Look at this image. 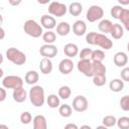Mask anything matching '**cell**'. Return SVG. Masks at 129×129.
<instances>
[{"mask_svg": "<svg viewBox=\"0 0 129 129\" xmlns=\"http://www.w3.org/2000/svg\"><path fill=\"white\" fill-rule=\"evenodd\" d=\"M127 51H128V52H129V42H128V43H127Z\"/></svg>", "mask_w": 129, "mask_h": 129, "instance_id": "obj_48", "label": "cell"}, {"mask_svg": "<svg viewBox=\"0 0 129 129\" xmlns=\"http://www.w3.org/2000/svg\"><path fill=\"white\" fill-rule=\"evenodd\" d=\"M40 24L43 28H45L47 30H51L54 27H56V20L53 16L44 14L40 17Z\"/></svg>", "mask_w": 129, "mask_h": 129, "instance_id": "obj_12", "label": "cell"}, {"mask_svg": "<svg viewBox=\"0 0 129 129\" xmlns=\"http://www.w3.org/2000/svg\"><path fill=\"white\" fill-rule=\"evenodd\" d=\"M123 9H124V8H123L121 5H115V6H113V7L111 8L110 14H111V16H112L113 18L119 19L120 14H121V12L123 11Z\"/></svg>", "mask_w": 129, "mask_h": 129, "instance_id": "obj_36", "label": "cell"}, {"mask_svg": "<svg viewBox=\"0 0 129 129\" xmlns=\"http://www.w3.org/2000/svg\"><path fill=\"white\" fill-rule=\"evenodd\" d=\"M96 129H109V128L106 127V126H104V125H100V126H97Z\"/></svg>", "mask_w": 129, "mask_h": 129, "instance_id": "obj_47", "label": "cell"}, {"mask_svg": "<svg viewBox=\"0 0 129 129\" xmlns=\"http://www.w3.org/2000/svg\"><path fill=\"white\" fill-rule=\"evenodd\" d=\"M58 113L61 117L63 118H69L72 116V113H73V108L69 105V104H63V105H60L58 107Z\"/></svg>", "mask_w": 129, "mask_h": 129, "instance_id": "obj_28", "label": "cell"}, {"mask_svg": "<svg viewBox=\"0 0 129 129\" xmlns=\"http://www.w3.org/2000/svg\"><path fill=\"white\" fill-rule=\"evenodd\" d=\"M89 107V101L88 99L83 96V95H79L77 97L74 98L73 100V109L76 112H85Z\"/></svg>", "mask_w": 129, "mask_h": 129, "instance_id": "obj_8", "label": "cell"}, {"mask_svg": "<svg viewBox=\"0 0 129 129\" xmlns=\"http://www.w3.org/2000/svg\"><path fill=\"white\" fill-rule=\"evenodd\" d=\"M0 129H9V127L7 125H5V124H1L0 125Z\"/></svg>", "mask_w": 129, "mask_h": 129, "instance_id": "obj_46", "label": "cell"}, {"mask_svg": "<svg viewBox=\"0 0 129 129\" xmlns=\"http://www.w3.org/2000/svg\"><path fill=\"white\" fill-rule=\"evenodd\" d=\"M23 30L27 35H29L33 38H38V37L42 36V34H43L42 26L33 19H28L24 22Z\"/></svg>", "mask_w": 129, "mask_h": 129, "instance_id": "obj_3", "label": "cell"}, {"mask_svg": "<svg viewBox=\"0 0 129 129\" xmlns=\"http://www.w3.org/2000/svg\"><path fill=\"white\" fill-rule=\"evenodd\" d=\"M107 77L106 75H96L93 77V84L97 87H102L106 84Z\"/></svg>", "mask_w": 129, "mask_h": 129, "instance_id": "obj_33", "label": "cell"}, {"mask_svg": "<svg viewBox=\"0 0 129 129\" xmlns=\"http://www.w3.org/2000/svg\"><path fill=\"white\" fill-rule=\"evenodd\" d=\"M113 24L114 23H112V21H110L109 19H102L98 24V28L103 34H107L111 32Z\"/></svg>", "mask_w": 129, "mask_h": 129, "instance_id": "obj_20", "label": "cell"}, {"mask_svg": "<svg viewBox=\"0 0 129 129\" xmlns=\"http://www.w3.org/2000/svg\"><path fill=\"white\" fill-rule=\"evenodd\" d=\"M119 20L121 21L122 26H123L127 31H129V9H127V8H124V9H123V11H122L121 14H120Z\"/></svg>", "mask_w": 129, "mask_h": 129, "instance_id": "obj_26", "label": "cell"}, {"mask_svg": "<svg viewBox=\"0 0 129 129\" xmlns=\"http://www.w3.org/2000/svg\"><path fill=\"white\" fill-rule=\"evenodd\" d=\"M33 129H47V121L43 115H36L33 118Z\"/></svg>", "mask_w": 129, "mask_h": 129, "instance_id": "obj_18", "label": "cell"}, {"mask_svg": "<svg viewBox=\"0 0 129 129\" xmlns=\"http://www.w3.org/2000/svg\"><path fill=\"white\" fill-rule=\"evenodd\" d=\"M104 16V10L99 5H92L86 13V18L89 22H95L101 20Z\"/></svg>", "mask_w": 129, "mask_h": 129, "instance_id": "obj_6", "label": "cell"}, {"mask_svg": "<svg viewBox=\"0 0 129 129\" xmlns=\"http://www.w3.org/2000/svg\"><path fill=\"white\" fill-rule=\"evenodd\" d=\"M46 103H47L48 107L51 108V109H55V108L60 106V104H59V97L56 96L55 94L48 95V97L46 98Z\"/></svg>", "mask_w": 129, "mask_h": 129, "instance_id": "obj_27", "label": "cell"}, {"mask_svg": "<svg viewBox=\"0 0 129 129\" xmlns=\"http://www.w3.org/2000/svg\"><path fill=\"white\" fill-rule=\"evenodd\" d=\"M4 35H5V31H4L3 27H1V37H0V39H3L4 38Z\"/></svg>", "mask_w": 129, "mask_h": 129, "instance_id": "obj_45", "label": "cell"}, {"mask_svg": "<svg viewBox=\"0 0 129 129\" xmlns=\"http://www.w3.org/2000/svg\"><path fill=\"white\" fill-rule=\"evenodd\" d=\"M2 87H4L5 89L15 90L17 88L23 87V80L19 76H14V75L6 76L2 78Z\"/></svg>", "mask_w": 129, "mask_h": 129, "instance_id": "obj_5", "label": "cell"}, {"mask_svg": "<svg viewBox=\"0 0 129 129\" xmlns=\"http://www.w3.org/2000/svg\"><path fill=\"white\" fill-rule=\"evenodd\" d=\"M79 47L76 43H67L63 46V53L69 57V58H73L75 56H77L79 54Z\"/></svg>", "mask_w": 129, "mask_h": 129, "instance_id": "obj_15", "label": "cell"}, {"mask_svg": "<svg viewBox=\"0 0 129 129\" xmlns=\"http://www.w3.org/2000/svg\"><path fill=\"white\" fill-rule=\"evenodd\" d=\"M77 69L84 76H86L88 78H93L92 60L91 59H80L77 63Z\"/></svg>", "mask_w": 129, "mask_h": 129, "instance_id": "obj_9", "label": "cell"}, {"mask_svg": "<svg viewBox=\"0 0 129 129\" xmlns=\"http://www.w3.org/2000/svg\"><path fill=\"white\" fill-rule=\"evenodd\" d=\"M12 97H13V100L16 103H23L27 98V92L23 87L17 88L15 90H13Z\"/></svg>", "mask_w": 129, "mask_h": 129, "instance_id": "obj_16", "label": "cell"}, {"mask_svg": "<svg viewBox=\"0 0 129 129\" xmlns=\"http://www.w3.org/2000/svg\"><path fill=\"white\" fill-rule=\"evenodd\" d=\"M39 70L43 75H49L52 72V62L50 58L43 57L39 62Z\"/></svg>", "mask_w": 129, "mask_h": 129, "instance_id": "obj_17", "label": "cell"}, {"mask_svg": "<svg viewBox=\"0 0 129 129\" xmlns=\"http://www.w3.org/2000/svg\"><path fill=\"white\" fill-rule=\"evenodd\" d=\"M102 123H103L104 126L110 128V127H113V126H115V125L117 124V119H116V117L113 116V115H107V116H105V117L103 118Z\"/></svg>", "mask_w": 129, "mask_h": 129, "instance_id": "obj_32", "label": "cell"}, {"mask_svg": "<svg viewBox=\"0 0 129 129\" xmlns=\"http://www.w3.org/2000/svg\"><path fill=\"white\" fill-rule=\"evenodd\" d=\"M9 3H10L11 5H13V6H17V5H19V4L21 3V1H20V0H18V1H13V0H9Z\"/></svg>", "mask_w": 129, "mask_h": 129, "instance_id": "obj_42", "label": "cell"}, {"mask_svg": "<svg viewBox=\"0 0 129 129\" xmlns=\"http://www.w3.org/2000/svg\"><path fill=\"white\" fill-rule=\"evenodd\" d=\"M31 121H33L31 114L28 111H24L20 114V122L24 125H27L29 123H31Z\"/></svg>", "mask_w": 129, "mask_h": 129, "instance_id": "obj_35", "label": "cell"}, {"mask_svg": "<svg viewBox=\"0 0 129 129\" xmlns=\"http://www.w3.org/2000/svg\"><path fill=\"white\" fill-rule=\"evenodd\" d=\"M74 70V62L72 60V58H63L59 61L58 63V71L60 74L62 75H69L73 72Z\"/></svg>", "mask_w": 129, "mask_h": 129, "instance_id": "obj_11", "label": "cell"}, {"mask_svg": "<svg viewBox=\"0 0 129 129\" xmlns=\"http://www.w3.org/2000/svg\"><path fill=\"white\" fill-rule=\"evenodd\" d=\"M73 32L77 36H82L87 32V24L84 20H77L73 24Z\"/></svg>", "mask_w": 129, "mask_h": 129, "instance_id": "obj_14", "label": "cell"}, {"mask_svg": "<svg viewBox=\"0 0 129 129\" xmlns=\"http://www.w3.org/2000/svg\"><path fill=\"white\" fill-rule=\"evenodd\" d=\"M105 59V52L101 49H95L92 52L91 60L92 61H97V62H103Z\"/></svg>", "mask_w": 129, "mask_h": 129, "instance_id": "obj_31", "label": "cell"}, {"mask_svg": "<svg viewBox=\"0 0 129 129\" xmlns=\"http://www.w3.org/2000/svg\"><path fill=\"white\" fill-rule=\"evenodd\" d=\"M29 100L31 104L34 107H42L45 102V96H44V89L41 86L35 85L32 86L28 93Z\"/></svg>", "mask_w": 129, "mask_h": 129, "instance_id": "obj_2", "label": "cell"}, {"mask_svg": "<svg viewBox=\"0 0 129 129\" xmlns=\"http://www.w3.org/2000/svg\"><path fill=\"white\" fill-rule=\"evenodd\" d=\"M42 40L45 42V44H53V42L56 40V34L51 30H47L46 32H43Z\"/></svg>", "mask_w": 129, "mask_h": 129, "instance_id": "obj_29", "label": "cell"}, {"mask_svg": "<svg viewBox=\"0 0 129 129\" xmlns=\"http://www.w3.org/2000/svg\"><path fill=\"white\" fill-rule=\"evenodd\" d=\"M120 76H121V80L123 82H129V67L123 68L121 70Z\"/></svg>", "mask_w": 129, "mask_h": 129, "instance_id": "obj_39", "label": "cell"}, {"mask_svg": "<svg viewBox=\"0 0 129 129\" xmlns=\"http://www.w3.org/2000/svg\"><path fill=\"white\" fill-rule=\"evenodd\" d=\"M71 32V25L69 22L61 21L56 25V34L60 36H66Z\"/></svg>", "mask_w": 129, "mask_h": 129, "instance_id": "obj_21", "label": "cell"}, {"mask_svg": "<svg viewBox=\"0 0 129 129\" xmlns=\"http://www.w3.org/2000/svg\"><path fill=\"white\" fill-rule=\"evenodd\" d=\"M39 53L45 58H52L57 54V47L54 44H43L39 48Z\"/></svg>", "mask_w": 129, "mask_h": 129, "instance_id": "obj_10", "label": "cell"}, {"mask_svg": "<svg viewBox=\"0 0 129 129\" xmlns=\"http://www.w3.org/2000/svg\"><path fill=\"white\" fill-rule=\"evenodd\" d=\"M92 52L93 50L91 48H83L80 52H79V56H80V59H91V56H92Z\"/></svg>", "mask_w": 129, "mask_h": 129, "instance_id": "obj_37", "label": "cell"}, {"mask_svg": "<svg viewBox=\"0 0 129 129\" xmlns=\"http://www.w3.org/2000/svg\"><path fill=\"white\" fill-rule=\"evenodd\" d=\"M110 34L114 39H120L124 35V27L119 23H114Z\"/></svg>", "mask_w": 129, "mask_h": 129, "instance_id": "obj_22", "label": "cell"}, {"mask_svg": "<svg viewBox=\"0 0 129 129\" xmlns=\"http://www.w3.org/2000/svg\"><path fill=\"white\" fill-rule=\"evenodd\" d=\"M113 61L116 67L118 68H125V66L128 62V56L124 51H118L114 54Z\"/></svg>", "mask_w": 129, "mask_h": 129, "instance_id": "obj_13", "label": "cell"}, {"mask_svg": "<svg viewBox=\"0 0 129 129\" xmlns=\"http://www.w3.org/2000/svg\"><path fill=\"white\" fill-rule=\"evenodd\" d=\"M39 80V75L37 72L35 71H28L26 74H25V77H24V81L27 85H32V86H35V84L38 82Z\"/></svg>", "mask_w": 129, "mask_h": 129, "instance_id": "obj_19", "label": "cell"}, {"mask_svg": "<svg viewBox=\"0 0 129 129\" xmlns=\"http://www.w3.org/2000/svg\"><path fill=\"white\" fill-rule=\"evenodd\" d=\"M6 57L9 61L16 66H22L26 62L25 53L16 47H9L6 50Z\"/></svg>", "mask_w": 129, "mask_h": 129, "instance_id": "obj_4", "label": "cell"}, {"mask_svg": "<svg viewBox=\"0 0 129 129\" xmlns=\"http://www.w3.org/2000/svg\"><path fill=\"white\" fill-rule=\"evenodd\" d=\"M120 107L123 111H129V95H125L120 99Z\"/></svg>", "mask_w": 129, "mask_h": 129, "instance_id": "obj_38", "label": "cell"}, {"mask_svg": "<svg viewBox=\"0 0 129 129\" xmlns=\"http://www.w3.org/2000/svg\"><path fill=\"white\" fill-rule=\"evenodd\" d=\"M69 12L73 16H79L83 12V5L80 2H72L69 6Z\"/></svg>", "mask_w": 129, "mask_h": 129, "instance_id": "obj_25", "label": "cell"}, {"mask_svg": "<svg viewBox=\"0 0 129 129\" xmlns=\"http://www.w3.org/2000/svg\"><path fill=\"white\" fill-rule=\"evenodd\" d=\"M64 129H79L78 125L75 124V123H68L66 126H64Z\"/></svg>", "mask_w": 129, "mask_h": 129, "instance_id": "obj_41", "label": "cell"}, {"mask_svg": "<svg viewBox=\"0 0 129 129\" xmlns=\"http://www.w3.org/2000/svg\"><path fill=\"white\" fill-rule=\"evenodd\" d=\"M109 88L114 93H119L124 89V82L121 79H113L109 83Z\"/></svg>", "mask_w": 129, "mask_h": 129, "instance_id": "obj_24", "label": "cell"}, {"mask_svg": "<svg viewBox=\"0 0 129 129\" xmlns=\"http://www.w3.org/2000/svg\"><path fill=\"white\" fill-rule=\"evenodd\" d=\"M67 10H68V8H67L64 3L52 1L48 5V12H49V14H51L52 16H55V17H62V16H64L66 13H67Z\"/></svg>", "mask_w": 129, "mask_h": 129, "instance_id": "obj_7", "label": "cell"}, {"mask_svg": "<svg viewBox=\"0 0 129 129\" xmlns=\"http://www.w3.org/2000/svg\"><path fill=\"white\" fill-rule=\"evenodd\" d=\"M119 129H129V117L122 116L119 119H117V124Z\"/></svg>", "mask_w": 129, "mask_h": 129, "instance_id": "obj_34", "label": "cell"}, {"mask_svg": "<svg viewBox=\"0 0 129 129\" xmlns=\"http://www.w3.org/2000/svg\"><path fill=\"white\" fill-rule=\"evenodd\" d=\"M72 95V90L69 86H61L58 89V97L62 100H68Z\"/></svg>", "mask_w": 129, "mask_h": 129, "instance_id": "obj_30", "label": "cell"}, {"mask_svg": "<svg viewBox=\"0 0 129 129\" xmlns=\"http://www.w3.org/2000/svg\"><path fill=\"white\" fill-rule=\"evenodd\" d=\"M6 96H7V93H6L5 88H4V87H1V88H0V102L5 101Z\"/></svg>", "mask_w": 129, "mask_h": 129, "instance_id": "obj_40", "label": "cell"}, {"mask_svg": "<svg viewBox=\"0 0 129 129\" xmlns=\"http://www.w3.org/2000/svg\"><path fill=\"white\" fill-rule=\"evenodd\" d=\"M119 4L122 5H129V0H119Z\"/></svg>", "mask_w": 129, "mask_h": 129, "instance_id": "obj_43", "label": "cell"}, {"mask_svg": "<svg viewBox=\"0 0 129 129\" xmlns=\"http://www.w3.org/2000/svg\"><path fill=\"white\" fill-rule=\"evenodd\" d=\"M107 68L103 62H97V61H92V73L93 77L96 75H106Z\"/></svg>", "mask_w": 129, "mask_h": 129, "instance_id": "obj_23", "label": "cell"}, {"mask_svg": "<svg viewBox=\"0 0 129 129\" xmlns=\"http://www.w3.org/2000/svg\"><path fill=\"white\" fill-rule=\"evenodd\" d=\"M86 41L91 45H98L106 50L111 49L113 46L112 40L103 33H97L95 31H91L86 34Z\"/></svg>", "mask_w": 129, "mask_h": 129, "instance_id": "obj_1", "label": "cell"}, {"mask_svg": "<svg viewBox=\"0 0 129 129\" xmlns=\"http://www.w3.org/2000/svg\"><path fill=\"white\" fill-rule=\"evenodd\" d=\"M79 129H92V127L89 126V125H83V126H81Z\"/></svg>", "mask_w": 129, "mask_h": 129, "instance_id": "obj_44", "label": "cell"}]
</instances>
